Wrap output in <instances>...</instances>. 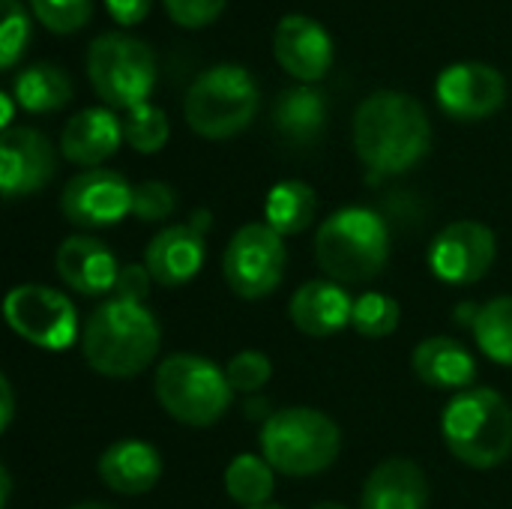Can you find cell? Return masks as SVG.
I'll use <instances>...</instances> for the list:
<instances>
[{"label": "cell", "instance_id": "obj_37", "mask_svg": "<svg viewBox=\"0 0 512 509\" xmlns=\"http://www.w3.org/2000/svg\"><path fill=\"white\" fill-rule=\"evenodd\" d=\"M15 417V396H12V384L9 378H0V429L6 432L12 426Z\"/></svg>", "mask_w": 512, "mask_h": 509}, {"label": "cell", "instance_id": "obj_41", "mask_svg": "<svg viewBox=\"0 0 512 509\" xmlns=\"http://www.w3.org/2000/svg\"><path fill=\"white\" fill-rule=\"evenodd\" d=\"M0 486H3V498H0V504L6 507V501H9V489H12V483H9V471H6V468L0 471Z\"/></svg>", "mask_w": 512, "mask_h": 509}, {"label": "cell", "instance_id": "obj_44", "mask_svg": "<svg viewBox=\"0 0 512 509\" xmlns=\"http://www.w3.org/2000/svg\"><path fill=\"white\" fill-rule=\"evenodd\" d=\"M252 509H285V507H279V504H264V507H252Z\"/></svg>", "mask_w": 512, "mask_h": 509}, {"label": "cell", "instance_id": "obj_33", "mask_svg": "<svg viewBox=\"0 0 512 509\" xmlns=\"http://www.w3.org/2000/svg\"><path fill=\"white\" fill-rule=\"evenodd\" d=\"M177 210V192L162 180H144L132 192V216L138 222H165Z\"/></svg>", "mask_w": 512, "mask_h": 509}, {"label": "cell", "instance_id": "obj_29", "mask_svg": "<svg viewBox=\"0 0 512 509\" xmlns=\"http://www.w3.org/2000/svg\"><path fill=\"white\" fill-rule=\"evenodd\" d=\"M399 321H402V309L390 294L369 291V294H360L354 300L351 327L363 339H387L399 330Z\"/></svg>", "mask_w": 512, "mask_h": 509}, {"label": "cell", "instance_id": "obj_34", "mask_svg": "<svg viewBox=\"0 0 512 509\" xmlns=\"http://www.w3.org/2000/svg\"><path fill=\"white\" fill-rule=\"evenodd\" d=\"M162 3H165V9H168L174 24L195 30V27L213 24L222 15L228 0H162Z\"/></svg>", "mask_w": 512, "mask_h": 509}, {"label": "cell", "instance_id": "obj_43", "mask_svg": "<svg viewBox=\"0 0 512 509\" xmlns=\"http://www.w3.org/2000/svg\"><path fill=\"white\" fill-rule=\"evenodd\" d=\"M312 509H351V507H345V504H339V501H321V504H315Z\"/></svg>", "mask_w": 512, "mask_h": 509}, {"label": "cell", "instance_id": "obj_32", "mask_svg": "<svg viewBox=\"0 0 512 509\" xmlns=\"http://www.w3.org/2000/svg\"><path fill=\"white\" fill-rule=\"evenodd\" d=\"M225 375H228V384L234 393H246V396H255L261 393L270 378H273V363L267 354L261 351H240L228 360L225 366Z\"/></svg>", "mask_w": 512, "mask_h": 509}, {"label": "cell", "instance_id": "obj_18", "mask_svg": "<svg viewBox=\"0 0 512 509\" xmlns=\"http://www.w3.org/2000/svg\"><path fill=\"white\" fill-rule=\"evenodd\" d=\"M96 474L114 495L138 498L153 492L162 480V456L141 438H120L99 456Z\"/></svg>", "mask_w": 512, "mask_h": 509}, {"label": "cell", "instance_id": "obj_20", "mask_svg": "<svg viewBox=\"0 0 512 509\" xmlns=\"http://www.w3.org/2000/svg\"><path fill=\"white\" fill-rule=\"evenodd\" d=\"M123 141V120L114 114V108H84L72 114L60 135V153L72 165L81 168H102L105 159L117 153Z\"/></svg>", "mask_w": 512, "mask_h": 509}, {"label": "cell", "instance_id": "obj_1", "mask_svg": "<svg viewBox=\"0 0 512 509\" xmlns=\"http://www.w3.org/2000/svg\"><path fill=\"white\" fill-rule=\"evenodd\" d=\"M354 153L375 177L411 171L432 150V120L426 108L402 90L369 93L351 123Z\"/></svg>", "mask_w": 512, "mask_h": 509}, {"label": "cell", "instance_id": "obj_28", "mask_svg": "<svg viewBox=\"0 0 512 509\" xmlns=\"http://www.w3.org/2000/svg\"><path fill=\"white\" fill-rule=\"evenodd\" d=\"M168 138H171V123L159 105L144 102L123 114V141L135 153H159L168 144Z\"/></svg>", "mask_w": 512, "mask_h": 509}, {"label": "cell", "instance_id": "obj_8", "mask_svg": "<svg viewBox=\"0 0 512 509\" xmlns=\"http://www.w3.org/2000/svg\"><path fill=\"white\" fill-rule=\"evenodd\" d=\"M87 78L108 108L132 111L156 87V54L144 39L108 30L87 48Z\"/></svg>", "mask_w": 512, "mask_h": 509}, {"label": "cell", "instance_id": "obj_27", "mask_svg": "<svg viewBox=\"0 0 512 509\" xmlns=\"http://www.w3.org/2000/svg\"><path fill=\"white\" fill-rule=\"evenodd\" d=\"M474 339L480 345V351L498 363L512 369V297H495L489 303H483L477 327H474Z\"/></svg>", "mask_w": 512, "mask_h": 509}, {"label": "cell", "instance_id": "obj_3", "mask_svg": "<svg viewBox=\"0 0 512 509\" xmlns=\"http://www.w3.org/2000/svg\"><path fill=\"white\" fill-rule=\"evenodd\" d=\"M315 261L339 285L372 282L390 261V225L372 207H342L315 231Z\"/></svg>", "mask_w": 512, "mask_h": 509}, {"label": "cell", "instance_id": "obj_30", "mask_svg": "<svg viewBox=\"0 0 512 509\" xmlns=\"http://www.w3.org/2000/svg\"><path fill=\"white\" fill-rule=\"evenodd\" d=\"M0 69H12L30 45V15L21 0H0Z\"/></svg>", "mask_w": 512, "mask_h": 509}, {"label": "cell", "instance_id": "obj_2", "mask_svg": "<svg viewBox=\"0 0 512 509\" xmlns=\"http://www.w3.org/2000/svg\"><path fill=\"white\" fill-rule=\"evenodd\" d=\"M162 348V327L144 303L105 300L81 330L84 363L105 378L141 375Z\"/></svg>", "mask_w": 512, "mask_h": 509}, {"label": "cell", "instance_id": "obj_19", "mask_svg": "<svg viewBox=\"0 0 512 509\" xmlns=\"http://www.w3.org/2000/svg\"><path fill=\"white\" fill-rule=\"evenodd\" d=\"M351 312H354L351 294L333 279L303 282L288 303L291 324L312 339H327L345 330L351 324Z\"/></svg>", "mask_w": 512, "mask_h": 509}, {"label": "cell", "instance_id": "obj_36", "mask_svg": "<svg viewBox=\"0 0 512 509\" xmlns=\"http://www.w3.org/2000/svg\"><path fill=\"white\" fill-rule=\"evenodd\" d=\"M153 0H105L108 15L120 24V27H135L150 15Z\"/></svg>", "mask_w": 512, "mask_h": 509}, {"label": "cell", "instance_id": "obj_9", "mask_svg": "<svg viewBox=\"0 0 512 509\" xmlns=\"http://www.w3.org/2000/svg\"><path fill=\"white\" fill-rule=\"evenodd\" d=\"M285 267V237L276 234L267 222L240 225L222 252V276L240 300L270 297L282 285Z\"/></svg>", "mask_w": 512, "mask_h": 509}, {"label": "cell", "instance_id": "obj_39", "mask_svg": "<svg viewBox=\"0 0 512 509\" xmlns=\"http://www.w3.org/2000/svg\"><path fill=\"white\" fill-rule=\"evenodd\" d=\"M243 411H246V417L249 420H261V426L276 414V411H270V402L264 399V396H255V399H249L246 405H243Z\"/></svg>", "mask_w": 512, "mask_h": 509}, {"label": "cell", "instance_id": "obj_14", "mask_svg": "<svg viewBox=\"0 0 512 509\" xmlns=\"http://www.w3.org/2000/svg\"><path fill=\"white\" fill-rule=\"evenodd\" d=\"M57 171L48 135L33 126H12L0 135V189L6 201L42 192Z\"/></svg>", "mask_w": 512, "mask_h": 509}, {"label": "cell", "instance_id": "obj_5", "mask_svg": "<svg viewBox=\"0 0 512 509\" xmlns=\"http://www.w3.org/2000/svg\"><path fill=\"white\" fill-rule=\"evenodd\" d=\"M261 456L285 477H315L327 471L342 450V429L318 408H279L258 435Z\"/></svg>", "mask_w": 512, "mask_h": 509}, {"label": "cell", "instance_id": "obj_22", "mask_svg": "<svg viewBox=\"0 0 512 509\" xmlns=\"http://www.w3.org/2000/svg\"><path fill=\"white\" fill-rule=\"evenodd\" d=\"M414 375L444 393H462L477 387V357L453 336H429L414 348Z\"/></svg>", "mask_w": 512, "mask_h": 509}, {"label": "cell", "instance_id": "obj_11", "mask_svg": "<svg viewBox=\"0 0 512 509\" xmlns=\"http://www.w3.org/2000/svg\"><path fill=\"white\" fill-rule=\"evenodd\" d=\"M429 270L447 285H474L489 276L498 258L495 231L477 219H456L429 246Z\"/></svg>", "mask_w": 512, "mask_h": 509}, {"label": "cell", "instance_id": "obj_7", "mask_svg": "<svg viewBox=\"0 0 512 509\" xmlns=\"http://www.w3.org/2000/svg\"><path fill=\"white\" fill-rule=\"evenodd\" d=\"M261 90L249 69L237 63H219L204 69L186 90L183 117L189 129L207 141H225L240 135L258 114Z\"/></svg>", "mask_w": 512, "mask_h": 509}, {"label": "cell", "instance_id": "obj_15", "mask_svg": "<svg viewBox=\"0 0 512 509\" xmlns=\"http://www.w3.org/2000/svg\"><path fill=\"white\" fill-rule=\"evenodd\" d=\"M273 54L291 78H297L300 84H315L333 66V39L318 21L291 12L276 24Z\"/></svg>", "mask_w": 512, "mask_h": 509}, {"label": "cell", "instance_id": "obj_31", "mask_svg": "<svg viewBox=\"0 0 512 509\" xmlns=\"http://www.w3.org/2000/svg\"><path fill=\"white\" fill-rule=\"evenodd\" d=\"M36 21L51 33H75L90 21L93 0H27Z\"/></svg>", "mask_w": 512, "mask_h": 509}, {"label": "cell", "instance_id": "obj_25", "mask_svg": "<svg viewBox=\"0 0 512 509\" xmlns=\"http://www.w3.org/2000/svg\"><path fill=\"white\" fill-rule=\"evenodd\" d=\"M315 213H318V195L303 180H282L267 192L264 222L282 237L303 234L315 222Z\"/></svg>", "mask_w": 512, "mask_h": 509}, {"label": "cell", "instance_id": "obj_17", "mask_svg": "<svg viewBox=\"0 0 512 509\" xmlns=\"http://www.w3.org/2000/svg\"><path fill=\"white\" fill-rule=\"evenodd\" d=\"M57 276L63 279L66 288L84 297H102L114 291L120 264L114 252L90 234H72L57 246L54 255Z\"/></svg>", "mask_w": 512, "mask_h": 509}, {"label": "cell", "instance_id": "obj_40", "mask_svg": "<svg viewBox=\"0 0 512 509\" xmlns=\"http://www.w3.org/2000/svg\"><path fill=\"white\" fill-rule=\"evenodd\" d=\"M0 105H3V114H0V126L3 129H12V114H15V96L12 93H0Z\"/></svg>", "mask_w": 512, "mask_h": 509}, {"label": "cell", "instance_id": "obj_26", "mask_svg": "<svg viewBox=\"0 0 512 509\" xmlns=\"http://www.w3.org/2000/svg\"><path fill=\"white\" fill-rule=\"evenodd\" d=\"M276 489V471L264 456L240 453L225 468V492L234 504L252 509L270 504Z\"/></svg>", "mask_w": 512, "mask_h": 509}, {"label": "cell", "instance_id": "obj_12", "mask_svg": "<svg viewBox=\"0 0 512 509\" xmlns=\"http://www.w3.org/2000/svg\"><path fill=\"white\" fill-rule=\"evenodd\" d=\"M135 186L111 168H87L75 174L60 192V213L66 222L96 231L132 216Z\"/></svg>", "mask_w": 512, "mask_h": 509}, {"label": "cell", "instance_id": "obj_6", "mask_svg": "<svg viewBox=\"0 0 512 509\" xmlns=\"http://www.w3.org/2000/svg\"><path fill=\"white\" fill-rule=\"evenodd\" d=\"M156 402L159 408L192 429L216 426L234 405V390L225 369L201 354H168L156 369Z\"/></svg>", "mask_w": 512, "mask_h": 509}, {"label": "cell", "instance_id": "obj_35", "mask_svg": "<svg viewBox=\"0 0 512 509\" xmlns=\"http://www.w3.org/2000/svg\"><path fill=\"white\" fill-rule=\"evenodd\" d=\"M150 285H156V282H153L147 264H123L120 273H117L111 297L129 300V303H144L147 294H150Z\"/></svg>", "mask_w": 512, "mask_h": 509}, {"label": "cell", "instance_id": "obj_23", "mask_svg": "<svg viewBox=\"0 0 512 509\" xmlns=\"http://www.w3.org/2000/svg\"><path fill=\"white\" fill-rule=\"evenodd\" d=\"M273 126L276 132L297 147L315 144L327 126V99L312 84L288 87L273 102Z\"/></svg>", "mask_w": 512, "mask_h": 509}, {"label": "cell", "instance_id": "obj_13", "mask_svg": "<svg viewBox=\"0 0 512 509\" xmlns=\"http://www.w3.org/2000/svg\"><path fill=\"white\" fill-rule=\"evenodd\" d=\"M438 105L453 120H486L507 102V78L480 60H462L447 66L435 84Z\"/></svg>", "mask_w": 512, "mask_h": 509}, {"label": "cell", "instance_id": "obj_24", "mask_svg": "<svg viewBox=\"0 0 512 509\" xmlns=\"http://www.w3.org/2000/svg\"><path fill=\"white\" fill-rule=\"evenodd\" d=\"M72 78L54 63H33L12 81V96L27 114H54L72 102Z\"/></svg>", "mask_w": 512, "mask_h": 509}, {"label": "cell", "instance_id": "obj_16", "mask_svg": "<svg viewBox=\"0 0 512 509\" xmlns=\"http://www.w3.org/2000/svg\"><path fill=\"white\" fill-rule=\"evenodd\" d=\"M207 261V234L186 225H168L144 249V264L159 288H183L192 282Z\"/></svg>", "mask_w": 512, "mask_h": 509}, {"label": "cell", "instance_id": "obj_4", "mask_svg": "<svg viewBox=\"0 0 512 509\" xmlns=\"http://www.w3.org/2000/svg\"><path fill=\"white\" fill-rule=\"evenodd\" d=\"M447 450L474 471H489L512 456V408L492 387L453 393L441 414Z\"/></svg>", "mask_w": 512, "mask_h": 509}, {"label": "cell", "instance_id": "obj_10", "mask_svg": "<svg viewBox=\"0 0 512 509\" xmlns=\"http://www.w3.org/2000/svg\"><path fill=\"white\" fill-rule=\"evenodd\" d=\"M3 318L15 336L42 351H66L78 342V309L72 297L48 285H15L3 300Z\"/></svg>", "mask_w": 512, "mask_h": 509}, {"label": "cell", "instance_id": "obj_21", "mask_svg": "<svg viewBox=\"0 0 512 509\" xmlns=\"http://www.w3.org/2000/svg\"><path fill=\"white\" fill-rule=\"evenodd\" d=\"M429 507V480L426 471L405 456L384 459L372 468L363 483L360 509H426Z\"/></svg>", "mask_w": 512, "mask_h": 509}, {"label": "cell", "instance_id": "obj_42", "mask_svg": "<svg viewBox=\"0 0 512 509\" xmlns=\"http://www.w3.org/2000/svg\"><path fill=\"white\" fill-rule=\"evenodd\" d=\"M69 509H111L108 504H102V501H81V504H75V507Z\"/></svg>", "mask_w": 512, "mask_h": 509}, {"label": "cell", "instance_id": "obj_38", "mask_svg": "<svg viewBox=\"0 0 512 509\" xmlns=\"http://www.w3.org/2000/svg\"><path fill=\"white\" fill-rule=\"evenodd\" d=\"M480 303H459L456 309H453V321L459 324V327H468L471 333H474V327H477V318H480Z\"/></svg>", "mask_w": 512, "mask_h": 509}]
</instances>
